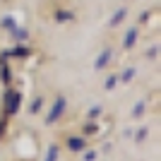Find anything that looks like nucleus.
Masks as SVG:
<instances>
[{
    "label": "nucleus",
    "mask_w": 161,
    "mask_h": 161,
    "mask_svg": "<svg viewBox=\"0 0 161 161\" xmlns=\"http://www.w3.org/2000/svg\"><path fill=\"white\" fill-rule=\"evenodd\" d=\"M19 101H22V96L17 94V92H7V94H5L7 113H17V111H19Z\"/></svg>",
    "instance_id": "obj_1"
},
{
    "label": "nucleus",
    "mask_w": 161,
    "mask_h": 161,
    "mask_svg": "<svg viewBox=\"0 0 161 161\" xmlns=\"http://www.w3.org/2000/svg\"><path fill=\"white\" fill-rule=\"evenodd\" d=\"M63 111H65V99H63V96H58V99H55V103H53V108H51V113H48V118H46V120H48V123H55L58 118H60V113H63Z\"/></svg>",
    "instance_id": "obj_2"
},
{
    "label": "nucleus",
    "mask_w": 161,
    "mask_h": 161,
    "mask_svg": "<svg viewBox=\"0 0 161 161\" xmlns=\"http://www.w3.org/2000/svg\"><path fill=\"white\" fill-rule=\"evenodd\" d=\"M67 147L72 149V152H82V149H84V140H82V137H70V140H67Z\"/></svg>",
    "instance_id": "obj_3"
},
{
    "label": "nucleus",
    "mask_w": 161,
    "mask_h": 161,
    "mask_svg": "<svg viewBox=\"0 0 161 161\" xmlns=\"http://www.w3.org/2000/svg\"><path fill=\"white\" fill-rule=\"evenodd\" d=\"M108 60H111V51H103V53H99V58H96V63H94V70H101V67L106 65Z\"/></svg>",
    "instance_id": "obj_4"
},
{
    "label": "nucleus",
    "mask_w": 161,
    "mask_h": 161,
    "mask_svg": "<svg viewBox=\"0 0 161 161\" xmlns=\"http://www.w3.org/2000/svg\"><path fill=\"white\" fill-rule=\"evenodd\" d=\"M125 14H128V10H125V7H120V10H115V14L111 17V27H115V24H120V22L125 19Z\"/></svg>",
    "instance_id": "obj_5"
},
{
    "label": "nucleus",
    "mask_w": 161,
    "mask_h": 161,
    "mask_svg": "<svg viewBox=\"0 0 161 161\" xmlns=\"http://www.w3.org/2000/svg\"><path fill=\"white\" fill-rule=\"evenodd\" d=\"M135 39H137V29H130V31H128V36H125V48H132Z\"/></svg>",
    "instance_id": "obj_6"
},
{
    "label": "nucleus",
    "mask_w": 161,
    "mask_h": 161,
    "mask_svg": "<svg viewBox=\"0 0 161 161\" xmlns=\"http://www.w3.org/2000/svg\"><path fill=\"white\" fill-rule=\"evenodd\" d=\"M58 159V147H55V144H51V147H48V156H46V161H55Z\"/></svg>",
    "instance_id": "obj_7"
},
{
    "label": "nucleus",
    "mask_w": 161,
    "mask_h": 161,
    "mask_svg": "<svg viewBox=\"0 0 161 161\" xmlns=\"http://www.w3.org/2000/svg\"><path fill=\"white\" fill-rule=\"evenodd\" d=\"M142 113H144V101H137V103H135V108H132V115L137 118V115H142Z\"/></svg>",
    "instance_id": "obj_8"
},
{
    "label": "nucleus",
    "mask_w": 161,
    "mask_h": 161,
    "mask_svg": "<svg viewBox=\"0 0 161 161\" xmlns=\"http://www.w3.org/2000/svg\"><path fill=\"white\" fill-rule=\"evenodd\" d=\"M41 103H43V101H41V99H36V101L31 103V108H29V113H39V111H41Z\"/></svg>",
    "instance_id": "obj_9"
},
{
    "label": "nucleus",
    "mask_w": 161,
    "mask_h": 161,
    "mask_svg": "<svg viewBox=\"0 0 161 161\" xmlns=\"http://www.w3.org/2000/svg\"><path fill=\"white\" fill-rule=\"evenodd\" d=\"M84 130H87V135H94L96 130H99V125H96V123H89V125H87Z\"/></svg>",
    "instance_id": "obj_10"
},
{
    "label": "nucleus",
    "mask_w": 161,
    "mask_h": 161,
    "mask_svg": "<svg viewBox=\"0 0 161 161\" xmlns=\"http://www.w3.org/2000/svg\"><path fill=\"white\" fill-rule=\"evenodd\" d=\"M135 137H137V142H142V140H144V137H147V128L137 130V135H135Z\"/></svg>",
    "instance_id": "obj_11"
},
{
    "label": "nucleus",
    "mask_w": 161,
    "mask_h": 161,
    "mask_svg": "<svg viewBox=\"0 0 161 161\" xmlns=\"http://www.w3.org/2000/svg\"><path fill=\"white\" fill-rule=\"evenodd\" d=\"M132 77H135V70H132V67H130L128 72L123 75V82H130V80H132Z\"/></svg>",
    "instance_id": "obj_12"
},
{
    "label": "nucleus",
    "mask_w": 161,
    "mask_h": 161,
    "mask_svg": "<svg viewBox=\"0 0 161 161\" xmlns=\"http://www.w3.org/2000/svg\"><path fill=\"white\" fill-rule=\"evenodd\" d=\"M115 82H118V77H108V82H106V89H113V87H115Z\"/></svg>",
    "instance_id": "obj_13"
},
{
    "label": "nucleus",
    "mask_w": 161,
    "mask_h": 161,
    "mask_svg": "<svg viewBox=\"0 0 161 161\" xmlns=\"http://www.w3.org/2000/svg\"><path fill=\"white\" fill-rule=\"evenodd\" d=\"M27 53H29V51H27V48H24V46L14 48V55H27Z\"/></svg>",
    "instance_id": "obj_14"
},
{
    "label": "nucleus",
    "mask_w": 161,
    "mask_h": 161,
    "mask_svg": "<svg viewBox=\"0 0 161 161\" xmlns=\"http://www.w3.org/2000/svg\"><path fill=\"white\" fill-rule=\"evenodd\" d=\"M101 113V106H94V108H92V111H89V115H92V118H96V115H99Z\"/></svg>",
    "instance_id": "obj_15"
},
{
    "label": "nucleus",
    "mask_w": 161,
    "mask_h": 161,
    "mask_svg": "<svg viewBox=\"0 0 161 161\" xmlns=\"http://www.w3.org/2000/svg\"><path fill=\"white\" fill-rule=\"evenodd\" d=\"M63 19H70V12H58V22H63Z\"/></svg>",
    "instance_id": "obj_16"
},
{
    "label": "nucleus",
    "mask_w": 161,
    "mask_h": 161,
    "mask_svg": "<svg viewBox=\"0 0 161 161\" xmlns=\"http://www.w3.org/2000/svg\"><path fill=\"white\" fill-rule=\"evenodd\" d=\"M94 159H96V154H94V152H89V154L84 156V161H94Z\"/></svg>",
    "instance_id": "obj_17"
}]
</instances>
